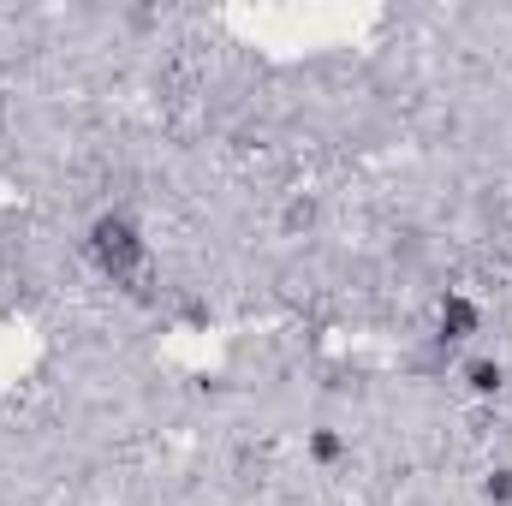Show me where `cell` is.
<instances>
[{
    "label": "cell",
    "instance_id": "obj_2",
    "mask_svg": "<svg viewBox=\"0 0 512 506\" xmlns=\"http://www.w3.org/2000/svg\"><path fill=\"white\" fill-rule=\"evenodd\" d=\"M471 328H477V304L447 298V304H441V340H465Z\"/></svg>",
    "mask_w": 512,
    "mask_h": 506
},
{
    "label": "cell",
    "instance_id": "obj_3",
    "mask_svg": "<svg viewBox=\"0 0 512 506\" xmlns=\"http://www.w3.org/2000/svg\"><path fill=\"white\" fill-rule=\"evenodd\" d=\"M310 459H316V465H340V459H346V435L316 429V435H310Z\"/></svg>",
    "mask_w": 512,
    "mask_h": 506
},
{
    "label": "cell",
    "instance_id": "obj_1",
    "mask_svg": "<svg viewBox=\"0 0 512 506\" xmlns=\"http://www.w3.org/2000/svg\"><path fill=\"white\" fill-rule=\"evenodd\" d=\"M96 251H102L108 268H131L137 262V233H131L126 221H102L96 227Z\"/></svg>",
    "mask_w": 512,
    "mask_h": 506
},
{
    "label": "cell",
    "instance_id": "obj_5",
    "mask_svg": "<svg viewBox=\"0 0 512 506\" xmlns=\"http://www.w3.org/2000/svg\"><path fill=\"white\" fill-rule=\"evenodd\" d=\"M483 495L495 506H512V471H489V483H483Z\"/></svg>",
    "mask_w": 512,
    "mask_h": 506
},
{
    "label": "cell",
    "instance_id": "obj_4",
    "mask_svg": "<svg viewBox=\"0 0 512 506\" xmlns=\"http://www.w3.org/2000/svg\"><path fill=\"white\" fill-rule=\"evenodd\" d=\"M465 381H471V393H501L507 370H501V364H489V358H477V364H465Z\"/></svg>",
    "mask_w": 512,
    "mask_h": 506
}]
</instances>
